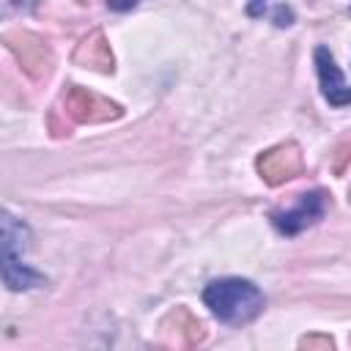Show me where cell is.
Wrapping results in <instances>:
<instances>
[{"label":"cell","instance_id":"1","mask_svg":"<svg viewBox=\"0 0 351 351\" xmlns=\"http://www.w3.org/2000/svg\"><path fill=\"white\" fill-rule=\"evenodd\" d=\"M203 304L211 310L217 321L228 326H244L263 313L266 296L252 280L219 277L203 288Z\"/></svg>","mask_w":351,"mask_h":351},{"label":"cell","instance_id":"2","mask_svg":"<svg viewBox=\"0 0 351 351\" xmlns=\"http://www.w3.org/2000/svg\"><path fill=\"white\" fill-rule=\"evenodd\" d=\"M326 211V195L321 189H313V192H304L299 195L296 206L291 208H282V211H274L271 214V225L282 233V236H296L302 233L304 228L315 225Z\"/></svg>","mask_w":351,"mask_h":351},{"label":"cell","instance_id":"3","mask_svg":"<svg viewBox=\"0 0 351 351\" xmlns=\"http://www.w3.org/2000/svg\"><path fill=\"white\" fill-rule=\"evenodd\" d=\"M315 69H318V82H321V93L332 107H346L351 104V88L340 71V66L335 63L332 52L326 47H315Z\"/></svg>","mask_w":351,"mask_h":351},{"label":"cell","instance_id":"4","mask_svg":"<svg viewBox=\"0 0 351 351\" xmlns=\"http://www.w3.org/2000/svg\"><path fill=\"white\" fill-rule=\"evenodd\" d=\"M3 280L8 291H33L47 282L44 274L27 266L22 258H3Z\"/></svg>","mask_w":351,"mask_h":351},{"label":"cell","instance_id":"5","mask_svg":"<svg viewBox=\"0 0 351 351\" xmlns=\"http://www.w3.org/2000/svg\"><path fill=\"white\" fill-rule=\"evenodd\" d=\"M3 258H25L30 247V228L14 214L3 211Z\"/></svg>","mask_w":351,"mask_h":351},{"label":"cell","instance_id":"6","mask_svg":"<svg viewBox=\"0 0 351 351\" xmlns=\"http://www.w3.org/2000/svg\"><path fill=\"white\" fill-rule=\"evenodd\" d=\"M5 11H16V14H27L38 5V0H3Z\"/></svg>","mask_w":351,"mask_h":351},{"label":"cell","instance_id":"7","mask_svg":"<svg viewBox=\"0 0 351 351\" xmlns=\"http://www.w3.org/2000/svg\"><path fill=\"white\" fill-rule=\"evenodd\" d=\"M293 22V14H291V8H285V5H277V11H274V25L277 27H285V25H291Z\"/></svg>","mask_w":351,"mask_h":351},{"label":"cell","instance_id":"8","mask_svg":"<svg viewBox=\"0 0 351 351\" xmlns=\"http://www.w3.org/2000/svg\"><path fill=\"white\" fill-rule=\"evenodd\" d=\"M140 0H107V5L112 8V11H129V8H134Z\"/></svg>","mask_w":351,"mask_h":351},{"label":"cell","instance_id":"9","mask_svg":"<svg viewBox=\"0 0 351 351\" xmlns=\"http://www.w3.org/2000/svg\"><path fill=\"white\" fill-rule=\"evenodd\" d=\"M263 5H266V0H250V5H247L250 16H258V14H263Z\"/></svg>","mask_w":351,"mask_h":351}]
</instances>
